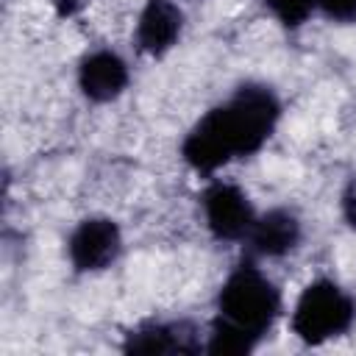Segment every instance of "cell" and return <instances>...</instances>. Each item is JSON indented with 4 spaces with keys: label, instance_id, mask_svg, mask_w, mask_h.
<instances>
[{
    "label": "cell",
    "instance_id": "6da1fadb",
    "mask_svg": "<svg viewBox=\"0 0 356 356\" xmlns=\"http://www.w3.org/2000/svg\"><path fill=\"white\" fill-rule=\"evenodd\" d=\"M281 117L278 95L264 83H242L222 106L209 108L184 136L181 156L197 172H214L234 159L253 156L273 136Z\"/></svg>",
    "mask_w": 356,
    "mask_h": 356
},
{
    "label": "cell",
    "instance_id": "7a4b0ae2",
    "mask_svg": "<svg viewBox=\"0 0 356 356\" xmlns=\"http://www.w3.org/2000/svg\"><path fill=\"white\" fill-rule=\"evenodd\" d=\"M281 312L278 286L245 259L220 286L217 317L211 320L206 353L211 356H245L273 328Z\"/></svg>",
    "mask_w": 356,
    "mask_h": 356
},
{
    "label": "cell",
    "instance_id": "3957f363",
    "mask_svg": "<svg viewBox=\"0 0 356 356\" xmlns=\"http://www.w3.org/2000/svg\"><path fill=\"white\" fill-rule=\"evenodd\" d=\"M356 323V300L328 278L312 281L292 312V331L306 345H323L350 331Z\"/></svg>",
    "mask_w": 356,
    "mask_h": 356
},
{
    "label": "cell",
    "instance_id": "277c9868",
    "mask_svg": "<svg viewBox=\"0 0 356 356\" xmlns=\"http://www.w3.org/2000/svg\"><path fill=\"white\" fill-rule=\"evenodd\" d=\"M200 206H203V217H206L211 236L220 242L245 239L253 220H256L250 197L239 186L225 184V181L209 184L200 195Z\"/></svg>",
    "mask_w": 356,
    "mask_h": 356
},
{
    "label": "cell",
    "instance_id": "5b68a950",
    "mask_svg": "<svg viewBox=\"0 0 356 356\" xmlns=\"http://www.w3.org/2000/svg\"><path fill=\"white\" fill-rule=\"evenodd\" d=\"M120 250H122V236L117 222L108 217L81 220L67 239V253L78 273H100L111 267Z\"/></svg>",
    "mask_w": 356,
    "mask_h": 356
},
{
    "label": "cell",
    "instance_id": "8992f818",
    "mask_svg": "<svg viewBox=\"0 0 356 356\" xmlns=\"http://www.w3.org/2000/svg\"><path fill=\"white\" fill-rule=\"evenodd\" d=\"M125 353H186L195 356L206 350L200 328L189 320H147L125 334Z\"/></svg>",
    "mask_w": 356,
    "mask_h": 356
},
{
    "label": "cell",
    "instance_id": "52a82bcc",
    "mask_svg": "<svg viewBox=\"0 0 356 356\" xmlns=\"http://www.w3.org/2000/svg\"><path fill=\"white\" fill-rule=\"evenodd\" d=\"M300 242V220L289 209H270L253 220L245 245L248 259H281Z\"/></svg>",
    "mask_w": 356,
    "mask_h": 356
},
{
    "label": "cell",
    "instance_id": "ba28073f",
    "mask_svg": "<svg viewBox=\"0 0 356 356\" xmlns=\"http://www.w3.org/2000/svg\"><path fill=\"white\" fill-rule=\"evenodd\" d=\"M78 86L92 103H108L128 86V64L114 50L86 53L78 64Z\"/></svg>",
    "mask_w": 356,
    "mask_h": 356
},
{
    "label": "cell",
    "instance_id": "9c48e42d",
    "mask_svg": "<svg viewBox=\"0 0 356 356\" xmlns=\"http://www.w3.org/2000/svg\"><path fill=\"white\" fill-rule=\"evenodd\" d=\"M184 31V11L172 0H147L136 22V47L147 56H164Z\"/></svg>",
    "mask_w": 356,
    "mask_h": 356
},
{
    "label": "cell",
    "instance_id": "30bf717a",
    "mask_svg": "<svg viewBox=\"0 0 356 356\" xmlns=\"http://www.w3.org/2000/svg\"><path fill=\"white\" fill-rule=\"evenodd\" d=\"M267 8H270V14L281 22V25H286V28H298V25H303L309 17H312V11H317V0H261Z\"/></svg>",
    "mask_w": 356,
    "mask_h": 356
},
{
    "label": "cell",
    "instance_id": "8fae6325",
    "mask_svg": "<svg viewBox=\"0 0 356 356\" xmlns=\"http://www.w3.org/2000/svg\"><path fill=\"white\" fill-rule=\"evenodd\" d=\"M317 8L334 22H356V0H317Z\"/></svg>",
    "mask_w": 356,
    "mask_h": 356
},
{
    "label": "cell",
    "instance_id": "7c38bea8",
    "mask_svg": "<svg viewBox=\"0 0 356 356\" xmlns=\"http://www.w3.org/2000/svg\"><path fill=\"white\" fill-rule=\"evenodd\" d=\"M342 217H345V222L356 231V172L348 178L345 192H342Z\"/></svg>",
    "mask_w": 356,
    "mask_h": 356
},
{
    "label": "cell",
    "instance_id": "4fadbf2b",
    "mask_svg": "<svg viewBox=\"0 0 356 356\" xmlns=\"http://www.w3.org/2000/svg\"><path fill=\"white\" fill-rule=\"evenodd\" d=\"M53 3H56V11L61 17H72L75 11H81L86 6V0H53Z\"/></svg>",
    "mask_w": 356,
    "mask_h": 356
}]
</instances>
